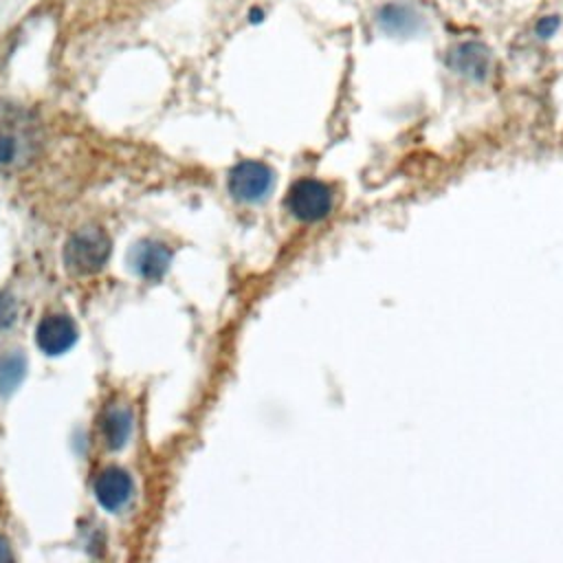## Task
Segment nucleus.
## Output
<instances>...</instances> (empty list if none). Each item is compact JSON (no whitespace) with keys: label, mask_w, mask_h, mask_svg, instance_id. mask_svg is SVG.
<instances>
[{"label":"nucleus","mask_w":563,"mask_h":563,"mask_svg":"<svg viewBox=\"0 0 563 563\" xmlns=\"http://www.w3.org/2000/svg\"><path fill=\"white\" fill-rule=\"evenodd\" d=\"M40 152L35 117L9 101H0V169H22Z\"/></svg>","instance_id":"f257e3e1"},{"label":"nucleus","mask_w":563,"mask_h":563,"mask_svg":"<svg viewBox=\"0 0 563 563\" xmlns=\"http://www.w3.org/2000/svg\"><path fill=\"white\" fill-rule=\"evenodd\" d=\"M110 257V238L99 227L75 231L64 244V264L73 275H95Z\"/></svg>","instance_id":"f03ea898"},{"label":"nucleus","mask_w":563,"mask_h":563,"mask_svg":"<svg viewBox=\"0 0 563 563\" xmlns=\"http://www.w3.org/2000/svg\"><path fill=\"white\" fill-rule=\"evenodd\" d=\"M286 207L301 222H319L332 211V191L317 178H299L288 189Z\"/></svg>","instance_id":"7ed1b4c3"},{"label":"nucleus","mask_w":563,"mask_h":563,"mask_svg":"<svg viewBox=\"0 0 563 563\" xmlns=\"http://www.w3.org/2000/svg\"><path fill=\"white\" fill-rule=\"evenodd\" d=\"M275 185V172L262 161H240L229 172V191L242 202H262Z\"/></svg>","instance_id":"20e7f679"},{"label":"nucleus","mask_w":563,"mask_h":563,"mask_svg":"<svg viewBox=\"0 0 563 563\" xmlns=\"http://www.w3.org/2000/svg\"><path fill=\"white\" fill-rule=\"evenodd\" d=\"M77 325L68 314L53 312L40 319L35 328V343L48 356H59L77 343Z\"/></svg>","instance_id":"39448f33"},{"label":"nucleus","mask_w":563,"mask_h":563,"mask_svg":"<svg viewBox=\"0 0 563 563\" xmlns=\"http://www.w3.org/2000/svg\"><path fill=\"white\" fill-rule=\"evenodd\" d=\"M446 64L453 73L473 81H482L490 73V51L477 40H464L446 53Z\"/></svg>","instance_id":"423d86ee"},{"label":"nucleus","mask_w":563,"mask_h":563,"mask_svg":"<svg viewBox=\"0 0 563 563\" xmlns=\"http://www.w3.org/2000/svg\"><path fill=\"white\" fill-rule=\"evenodd\" d=\"M92 488H95V499L99 501V506L108 512H117L130 501L134 484H132V477L128 471H123L119 466H108L97 475Z\"/></svg>","instance_id":"0eeeda50"},{"label":"nucleus","mask_w":563,"mask_h":563,"mask_svg":"<svg viewBox=\"0 0 563 563\" xmlns=\"http://www.w3.org/2000/svg\"><path fill=\"white\" fill-rule=\"evenodd\" d=\"M376 24L387 35L407 37V35H416L422 29L424 15L413 2L394 0V2H385L376 11Z\"/></svg>","instance_id":"6e6552de"},{"label":"nucleus","mask_w":563,"mask_h":563,"mask_svg":"<svg viewBox=\"0 0 563 563\" xmlns=\"http://www.w3.org/2000/svg\"><path fill=\"white\" fill-rule=\"evenodd\" d=\"M172 262V251L163 242L143 240L130 251L132 268L147 282H158Z\"/></svg>","instance_id":"1a4fd4ad"},{"label":"nucleus","mask_w":563,"mask_h":563,"mask_svg":"<svg viewBox=\"0 0 563 563\" xmlns=\"http://www.w3.org/2000/svg\"><path fill=\"white\" fill-rule=\"evenodd\" d=\"M132 433V413L125 407H110L101 418V435L108 449L119 451L128 444Z\"/></svg>","instance_id":"9d476101"},{"label":"nucleus","mask_w":563,"mask_h":563,"mask_svg":"<svg viewBox=\"0 0 563 563\" xmlns=\"http://www.w3.org/2000/svg\"><path fill=\"white\" fill-rule=\"evenodd\" d=\"M26 374V361L20 352H7L0 356V396L13 394Z\"/></svg>","instance_id":"9b49d317"},{"label":"nucleus","mask_w":563,"mask_h":563,"mask_svg":"<svg viewBox=\"0 0 563 563\" xmlns=\"http://www.w3.org/2000/svg\"><path fill=\"white\" fill-rule=\"evenodd\" d=\"M18 319V303L9 292H0V330H7Z\"/></svg>","instance_id":"f8f14e48"},{"label":"nucleus","mask_w":563,"mask_h":563,"mask_svg":"<svg viewBox=\"0 0 563 563\" xmlns=\"http://www.w3.org/2000/svg\"><path fill=\"white\" fill-rule=\"evenodd\" d=\"M561 29V20L559 15L554 13H548V15H541L534 24V35L541 37V40H550L552 35H556V31Z\"/></svg>","instance_id":"ddd939ff"},{"label":"nucleus","mask_w":563,"mask_h":563,"mask_svg":"<svg viewBox=\"0 0 563 563\" xmlns=\"http://www.w3.org/2000/svg\"><path fill=\"white\" fill-rule=\"evenodd\" d=\"M13 559V552H11V543L0 534V563L4 561H11Z\"/></svg>","instance_id":"4468645a"}]
</instances>
